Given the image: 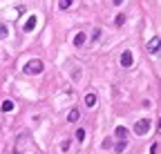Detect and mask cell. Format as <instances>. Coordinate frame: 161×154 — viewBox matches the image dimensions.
<instances>
[{
  "mask_svg": "<svg viewBox=\"0 0 161 154\" xmlns=\"http://www.w3.org/2000/svg\"><path fill=\"white\" fill-rule=\"evenodd\" d=\"M45 69V65H43V61H38V58H34V61H29V63H25V74H40Z\"/></svg>",
  "mask_w": 161,
  "mask_h": 154,
  "instance_id": "obj_1",
  "label": "cell"
},
{
  "mask_svg": "<svg viewBox=\"0 0 161 154\" xmlns=\"http://www.w3.org/2000/svg\"><path fill=\"white\" fill-rule=\"evenodd\" d=\"M150 127H152V121H150V119H141V121H136L134 132L139 134V136H143V134H148V132H150Z\"/></svg>",
  "mask_w": 161,
  "mask_h": 154,
  "instance_id": "obj_2",
  "label": "cell"
},
{
  "mask_svg": "<svg viewBox=\"0 0 161 154\" xmlns=\"http://www.w3.org/2000/svg\"><path fill=\"white\" fill-rule=\"evenodd\" d=\"M159 43H161V38L159 36H152V40L148 43V51L150 54H159Z\"/></svg>",
  "mask_w": 161,
  "mask_h": 154,
  "instance_id": "obj_3",
  "label": "cell"
},
{
  "mask_svg": "<svg viewBox=\"0 0 161 154\" xmlns=\"http://www.w3.org/2000/svg\"><path fill=\"white\" fill-rule=\"evenodd\" d=\"M121 65H123V67L132 65V51H123V54H121Z\"/></svg>",
  "mask_w": 161,
  "mask_h": 154,
  "instance_id": "obj_4",
  "label": "cell"
},
{
  "mask_svg": "<svg viewBox=\"0 0 161 154\" xmlns=\"http://www.w3.org/2000/svg\"><path fill=\"white\" fill-rule=\"evenodd\" d=\"M36 16H29L27 18V23H25V34H29V31H34V27H36Z\"/></svg>",
  "mask_w": 161,
  "mask_h": 154,
  "instance_id": "obj_5",
  "label": "cell"
},
{
  "mask_svg": "<svg viewBox=\"0 0 161 154\" xmlns=\"http://www.w3.org/2000/svg\"><path fill=\"white\" fill-rule=\"evenodd\" d=\"M14 101H9V98H5L3 103H0V109H3V112H14Z\"/></svg>",
  "mask_w": 161,
  "mask_h": 154,
  "instance_id": "obj_6",
  "label": "cell"
},
{
  "mask_svg": "<svg viewBox=\"0 0 161 154\" xmlns=\"http://www.w3.org/2000/svg\"><path fill=\"white\" fill-rule=\"evenodd\" d=\"M74 45H76V47H83V45H85V34H83V31H78V34L74 36Z\"/></svg>",
  "mask_w": 161,
  "mask_h": 154,
  "instance_id": "obj_7",
  "label": "cell"
},
{
  "mask_svg": "<svg viewBox=\"0 0 161 154\" xmlns=\"http://www.w3.org/2000/svg\"><path fill=\"white\" fill-rule=\"evenodd\" d=\"M85 105L87 107H96V94H87L85 96Z\"/></svg>",
  "mask_w": 161,
  "mask_h": 154,
  "instance_id": "obj_8",
  "label": "cell"
},
{
  "mask_svg": "<svg viewBox=\"0 0 161 154\" xmlns=\"http://www.w3.org/2000/svg\"><path fill=\"white\" fill-rule=\"evenodd\" d=\"M125 147H128V141H125V139H121V141H119V143H116V147H114V150H116V152H119V154H121V152H123V150H125Z\"/></svg>",
  "mask_w": 161,
  "mask_h": 154,
  "instance_id": "obj_9",
  "label": "cell"
},
{
  "mask_svg": "<svg viewBox=\"0 0 161 154\" xmlns=\"http://www.w3.org/2000/svg\"><path fill=\"white\" fill-rule=\"evenodd\" d=\"M78 119H80V112H78V109H72V112H69V123H76Z\"/></svg>",
  "mask_w": 161,
  "mask_h": 154,
  "instance_id": "obj_10",
  "label": "cell"
},
{
  "mask_svg": "<svg viewBox=\"0 0 161 154\" xmlns=\"http://www.w3.org/2000/svg\"><path fill=\"white\" fill-rule=\"evenodd\" d=\"M74 0H58V9H69Z\"/></svg>",
  "mask_w": 161,
  "mask_h": 154,
  "instance_id": "obj_11",
  "label": "cell"
},
{
  "mask_svg": "<svg viewBox=\"0 0 161 154\" xmlns=\"http://www.w3.org/2000/svg\"><path fill=\"white\" fill-rule=\"evenodd\" d=\"M116 136H119V139H128V130L119 125V127H116Z\"/></svg>",
  "mask_w": 161,
  "mask_h": 154,
  "instance_id": "obj_12",
  "label": "cell"
},
{
  "mask_svg": "<svg viewBox=\"0 0 161 154\" xmlns=\"http://www.w3.org/2000/svg\"><path fill=\"white\" fill-rule=\"evenodd\" d=\"M74 139H76V141L80 143V141L85 139V130H80V127H78V130H76V134H74Z\"/></svg>",
  "mask_w": 161,
  "mask_h": 154,
  "instance_id": "obj_13",
  "label": "cell"
},
{
  "mask_svg": "<svg viewBox=\"0 0 161 154\" xmlns=\"http://www.w3.org/2000/svg\"><path fill=\"white\" fill-rule=\"evenodd\" d=\"M9 36V29H7V25H0V38H7Z\"/></svg>",
  "mask_w": 161,
  "mask_h": 154,
  "instance_id": "obj_14",
  "label": "cell"
},
{
  "mask_svg": "<svg viewBox=\"0 0 161 154\" xmlns=\"http://www.w3.org/2000/svg\"><path fill=\"white\" fill-rule=\"evenodd\" d=\"M123 20H125V13H119L116 16V25H123Z\"/></svg>",
  "mask_w": 161,
  "mask_h": 154,
  "instance_id": "obj_15",
  "label": "cell"
},
{
  "mask_svg": "<svg viewBox=\"0 0 161 154\" xmlns=\"http://www.w3.org/2000/svg\"><path fill=\"white\" fill-rule=\"evenodd\" d=\"M150 154H159V143H154V145L150 147Z\"/></svg>",
  "mask_w": 161,
  "mask_h": 154,
  "instance_id": "obj_16",
  "label": "cell"
},
{
  "mask_svg": "<svg viewBox=\"0 0 161 154\" xmlns=\"http://www.w3.org/2000/svg\"><path fill=\"white\" fill-rule=\"evenodd\" d=\"M92 38H94V40H98V38H101V29H94V34H92Z\"/></svg>",
  "mask_w": 161,
  "mask_h": 154,
  "instance_id": "obj_17",
  "label": "cell"
},
{
  "mask_svg": "<svg viewBox=\"0 0 161 154\" xmlns=\"http://www.w3.org/2000/svg\"><path fill=\"white\" fill-rule=\"evenodd\" d=\"M103 147H105V150H108V147H112V141H110V139H105V141H103Z\"/></svg>",
  "mask_w": 161,
  "mask_h": 154,
  "instance_id": "obj_18",
  "label": "cell"
},
{
  "mask_svg": "<svg viewBox=\"0 0 161 154\" xmlns=\"http://www.w3.org/2000/svg\"><path fill=\"white\" fill-rule=\"evenodd\" d=\"M112 3H114V5H123V0H112Z\"/></svg>",
  "mask_w": 161,
  "mask_h": 154,
  "instance_id": "obj_19",
  "label": "cell"
}]
</instances>
